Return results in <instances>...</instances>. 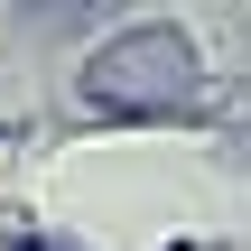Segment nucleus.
I'll return each instance as SVG.
<instances>
[{
  "instance_id": "nucleus-1",
  "label": "nucleus",
  "mask_w": 251,
  "mask_h": 251,
  "mask_svg": "<svg viewBox=\"0 0 251 251\" xmlns=\"http://www.w3.org/2000/svg\"><path fill=\"white\" fill-rule=\"evenodd\" d=\"M205 84V56L186 28L168 19H140V28H112L93 56H84V102L112 112V121H158V112H186Z\"/></svg>"
},
{
  "instance_id": "nucleus-2",
  "label": "nucleus",
  "mask_w": 251,
  "mask_h": 251,
  "mask_svg": "<svg viewBox=\"0 0 251 251\" xmlns=\"http://www.w3.org/2000/svg\"><path fill=\"white\" fill-rule=\"evenodd\" d=\"M9 251H75V242H56V233H28V242H9Z\"/></svg>"
}]
</instances>
